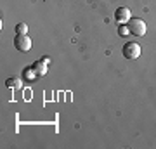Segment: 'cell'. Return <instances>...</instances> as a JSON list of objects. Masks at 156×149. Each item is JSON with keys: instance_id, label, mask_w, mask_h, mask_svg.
Masks as SVG:
<instances>
[{"instance_id": "obj_1", "label": "cell", "mask_w": 156, "mask_h": 149, "mask_svg": "<svg viewBox=\"0 0 156 149\" xmlns=\"http://www.w3.org/2000/svg\"><path fill=\"white\" fill-rule=\"evenodd\" d=\"M142 52L140 49V45L137 42H127V44L123 45V55L127 57V59H137Z\"/></svg>"}, {"instance_id": "obj_3", "label": "cell", "mask_w": 156, "mask_h": 149, "mask_svg": "<svg viewBox=\"0 0 156 149\" xmlns=\"http://www.w3.org/2000/svg\"><path fill=\"white\" fill-rule=\"evenodd\" d=\"M31 45H33V42H31V38H30L28 35H16V38H14V47H16L17 50L28 52V50L31 49Z\"/></svg>"}, {"instance_id": "obj_4", "label": "cell", "mask_w": 156, "mask_h": 149, "mask_svg": "<svg viewBox=\"0 0 156 149\" xmlns=\"http://www.w3.org/2000/svg\"><path fill=\"white\" fill-rule=\"evenodd\" d=\"M115 19H116L120 24H127L130 19H132V12L128 7H118L115 11Z\"/></svg>"}, {"instance_id": "obj_8", "label": "cell", "mask_w": 156, "mask_h": 149, "mask_svg": "<svg viewBox=\"0 0 156 149\" xmlns=\"http://www.w3.org/2000/svg\"><path fill=\"white\" fill-rule=\"evenodd\" d=\"M128 33H130L128 26H125V24H120V28H118V35H120V37H128Z\"/></svg>"}, {"instance_id": "obj_2", "label": "cell", "mask_w": 156, "mask_h": 149, "mask_svg": "<svg viewBox=\"0 0 156 149\" xmlns=\"http://www.w3.org/2000/svg\"><path fill=\"white\" fill-rule=\"evenodd\" d=\"M128 30H130V33L135 35V37H142L146 33V23L139 17H132L130 21H128Z\"/></svg>"}, {"instance_id": "obj_7", "label": "cell", "mask_w": 156, "mask_h": 149, "mask_svg": "<svg viewBox=\"0 0 156 149\" xmlns=\"http://www.w3.org/2000/svg\"><path fill=\"white\" fill-rule=\"evenodd\" d=\"M19 85H21V80H17V78H9V80H7V87L9 88L19 87Z\"/></svg>"}, {"instance_id": "obj_5", "label": "cell", "mask_w": 156, "mask_h": 149, "mask_svg": "<svg viewBox=\"0 0 156 149\" xmlns=\"http://www.w3.org/2000/svg\"><path fill=\"white\" fill-rule=\"evenodd\" d=\"M45 64H47L45 61H37L33 66H31L33 68V71L37 73V76H44L45 73H47V66H45Z\"/></svg>"}, {"instance_id": "obj_9", "label": "cell", "mask_w": 156, "mask_h": 149, "mask_svg": "<svg viewBox=\"0 0 156 149\" xmlns=\"http://www.w3.org/2000/svg\"><path fill=\"white\" fill-rule=\"evenodd\" d=\"M24 75H26V78H28V80H31V78H35V76H37V73L33 71V68H31V66L24 69Z\"/></svg>"}, {"instance_id": "obj_6", "label": "cell", "mask_w": 156, "mask_h": 149, "mask_svg": "<svg viewBox=\"0 0 156 149\" xmlns=\"http://www.w3.org/2000/svg\"><path fill=\"white\" fill-rule=\"evenodd\" d=\"M26 33H28V26L24 23H19L16 26V35H26Z\"/></svg>"}]
</instances>
